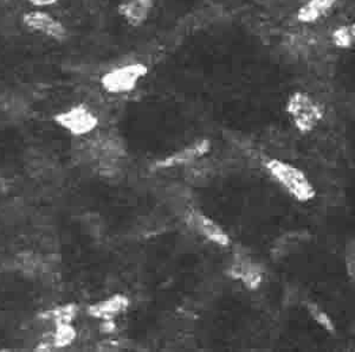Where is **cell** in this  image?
I'll list each match as a JSON object with an SVG mask.
<instances>
[{"mask_svg":"<svg viewBox=\"0 0 355 352\" xmlns=\"http://www.w3.org/2000/svg\"><path fill=\"white\" fill-rule=\"evenodd\" d=\"M80 306L77 303L70 301L64 304L56 305L45 311L38 313L37 319L42 325H46L49 330L60 323H73L80 315Z\"/></svg>","mask_w":355,"mask_h":352,"instance_id":"7c38bea8","label":"cell"},{"mask_svg":"<svg viewBox=\"0 0 355 352\" xmlns=\"http://www.w3.org/2000/svg\"><path fill=\"white\" fill-rule=\"evenodd\" d=\"M58 1L60 0H28V3L36 8H48V6L56 4Z\"/></svg>","mask_w":355,"mask_h":352,"instance_id":"ac0fdd59","label":"cell"},{"mask_svg":"<svg viewBox=\"0 0 355 352\" xmlns=\"http://www.w3.org/2000/svg\"><path fill=\"white\" fill-rule=\"evenodd\" d=\"M284 110L296 131L301 134L314 132L326 115L322 103L302 90H296L289 95Z\"/></svg>","mask_w":355,"mask_h":352,"instance_id":"7a4b0ae2","label":"cell"},{"mask_svg":"<svg viewBox=\"0 0 355 352\" xmlns=\"http://www.w3.org/2000/svg\"><path fill=\"white\" fill-rule=\"evenodd\" d=\"M338 0H308L297 10L296 18L303 24H313L326 16Z\"/></svg>","mask_w":355,"mask_h":352,"instance_id":"4fadbf2b","label":"cell"},{"mask_svg":"<svg viewBox=\"0 0 355 352\" xmlns=\"http://www.w3.org/2000/svg\"><path fill=\"white\" fill-rule=\"evenodd\" d=\"M262 162L271 179L296 202L309 203L316 197L314 184L297 166L277 158H264Z\"/></svg>","mask_w":355,"mask_h":352,"instance_id":"6da1fadb","label":"cell"},{"mask_svg":"<svg viewBox=\"0 0 355 352\" xmlns=\"http://www.w3.org/2000/svg\"><path fill=\"white\" fill-rule=\"evenodd\" d=\"M23 23L33 33H41L53 41H64L68 36V31L64 24L46 11H42V10L28 11L23 16Z\"/></svg>","mask_w":355,"mask_h":352,"instance_id":"52a82bcc","label":"cell"},{"mask_svg":"<svg viewBox=\"0 0 355 352\" xmlns=\"http://www.w3.org/2000/svg\"><path fill=\"white\" fill-rule=\"evenodd\" d=\"M50 337L55 350H63L76 342L78 331L73 323H60L50 330Z\"/></svg>","mask_w":355,"mask_h":352,"instance_id":"5bb4252c","label":"cell"},{"mask_svg":"<svg viewBox=\"0 0 355 352\" xmlns=\"http://www.w3.org/2000/svg\"><path fill=\"white\" fill-rule=\"evenodd\" d=\"M184 219H185L186 226L190 228L191 231L198 236H202L206 241L214 243L217 247H230L232 242H231L229 233L217 221H214L205 212L196 208H189L186 210Z\"/></svg>","mask_w":355,"mask_h":352,"instance_id":"8992f818","label":"cell"},{"mask_svg":"<svg viewBox=\"0 0 355 352\" xmlns=\"http://www.w3.org/2000/svg\"><path fill=\"white\" fill-rule=\"evenodd\" d=\"M229 278L249 291H257L266 281V269L257 260L244 251H236L226 268Z\"/></svg>","mask_w":355,"mask_h":352,"instance_id":"277c9868","label":"cell"},{"mask_svg":"<svg viewBox=\"0 0 355 352\" xmlns=\"http://www.w3.org/2000/svg\"><path fill=\"white\" fill-rule=\"evenodd\" d=\"M304 308L308 312V315L311 317V319L314 320L320 328H323L329 335H335L336 328H335L334 320L331 319V317L319 304H316L311 300H307L304 301Z\"/></svg>","mask_w":355,"mask_h":352,"instance_id":"9a60e30c","label":"cell"},{"mask_svg":"<svg viewBox=\"0 0 355 352\" xmlns=\"http://www.w3.org/2000/svg\"><path fill=\"white\" fill-rule=\"evenodd\" d=\"M130 308V296L125 293H114L105 299L88 305L85 312L90 318L100 320H115Z\"/></svg>","mask_w":355,"mask_h":352,"instance_id":"9c48e42d","label":"cell"},{"mask_svg":"<svg viewBox=\"0 0 355 352\" xmlns=\"http://www.w3.org/2000/svg\"><path fill=\"white\" fill-rule=\"evenodd\" d=\"M211 151V142L209 139H198L190 145L184 146L180 150L166 156L154 162L153 167L157 170H168L180 166L189 165L191 162L202 159Z\"/></svg>","mask_w":355,"mask_h":352,"instance_id":"ba28073f","label":"cell"},{"mask_svg":"<svg viewBox=\"0 0 355 352\" xmlns=\"http://www.w3.org/2000/svg\"><path fill=\"white\" fill-rule=\"evenodd\" d=\"M311 241V234L308 231H288L275 240L271 246V255L275 260L284 259L296 254Z\"/></svg>","mask_w":355,"mask_h":352,"instance_id":"30bf717a","label":"cell"},{"mask_svg":"<svg viewBox=\"0 0 355 352\" xmlns=\"http://www.w3.org/2000/svg\"><path fill=\"white\" fill-rule=\"evenodd\" d=\"M154 0H125L117 8V12L132 28L145 24L153 11Z\"/></svg>","mask_w":355,"mask_h":352,"instance_id":"8fae6325","label":"cell"},{"mask_svg":"<svg viewBox=\"0 0 355 352\" xmlns=\"http://www.w3.org/2000/svg\"><path fill=\"white\" fill-rule=\"evenodd\" d=\"M148 73V67L140 62L119 65L102 75V88L107 93L113 95L130 93Z\"/></svg>","mask_w":355,"mask_h":352,"instance_id":"3957f363","label":"cell"},{"mask_svg":"<svg viewBox=\"0 0 355 352\" xmlns=\"http://www.w3.org/2000/svg\"><path fill=\"white\" fill-rule=\"evenodd\" d=\"M345 267H346V273L348 278L354 280L355 274V247L354 240L348 241L345 251Z\"/></svg>","mask_w":355,"mask_h":352,"instance_id":"e0dca14e","label":"cell"},{"mask_svg":"<svg viewBox=\"0 0 355 352\" xmlns=\"http://www.w3.org/2000/svg\"><path fill=\"white\" fill-rule=\"evenodd\" d=\"M331 43L343 50L353 48L355 43V25L352 23L335 28L331 33Z\"/></svg>","mask_w":355,"mask_h":352,"instance_id":"2e32d148","label":"cell"},{"mask_svg":"<svg viewBox=\"0 0 355 352\" xmlns=\"http://www.w3.org/2000/svg\"><path fill=\"white\" fill-rule=\"evenodd\" d=\"M53 121L76 138H83L93 133L100 124L96 114L85 103H77L68 110L58 112L53 115Z\"/></svg>","mask_w":355,"mask_h":352,"instance_id":"5b68a950","label":"cell"}]
</instances>
